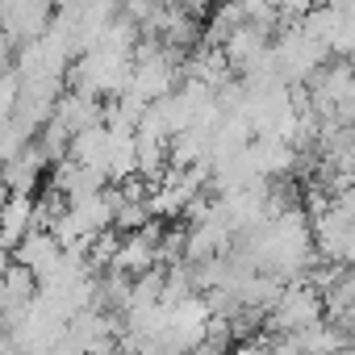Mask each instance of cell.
<instances>
[{
    "instance_id": "obj_6",
    "label": "cell",
    "mask_w": 355,
    "mask_h": 355,
    "mask_svg": "<svg viewBox=\"0 0 355 355\" xmlns=\"http://www.w3.org/2000/svg\"><path fill=\"white\" fill-rule=\"evenodd\" d=\"M155 268H159V226H146V230L121 239L117 259H113L109 272H121V276L138 280V276H146V272H155Z\"/></svg>"
},
{
    "instance_id": "obj_2",
    "label": "cell",
    "mask_w": 355,
    "mask_h": 355,
    "mask_svg": "<svg viewBox=\"0 0 355 355\" xmlns=\"http://www.w3.org/2000/svg\"><path fill=\"white\" fill-rule=\"evenodd\" d=\"M180 63V55L167 51L159 38H142L138 51H134V76H130V92L142 101V105H155L163 96L175 92V67Z\"/></svg>"
},
{
    "instance_id": "obj_4",
    "label": "cell",
    "mask_w": 355,
    "mask_h": 355,
    "mask_svg": "<svg viewBox=\"0 0 355 355\" xmlns=\"http://www.w3.org/2000/svg\"><path fill=\"white\" fill-rule=\"evenodd\" d=\"M322 309H326L322 293H318L309 280H301V284H288V288L280 293V301H276L272 313H268V326L280 330V334H301V330H309V326L322 322Z\"/></svg>"
},
{
    "instance_id": "obj_10",
    "label": "cell",
    "mask_w": 355,
    "mask_h": 355,
    "mask_svg": "<svg viewBox=\"0 0 355 355\" xmlns=\"http://www.w3.org/2000/svg\"><path fill=\"white\" fill-rule=\"evenodd\" d=\"M109 146H113V134H109L105 125H96V130H84V134L71 138L67 159L80 163V167H88V171H101V175H105V167H109ZM105 180H109V175H105Z\"/></svg>"
},
{
    "instance_id": "obj_3",
    "label": "cell",
    "mask_w": 355,
    "mask_h": 355,
    "mask_svg": "<svg viewBox=\"0 0 355 355\" xmlns=\"http://www.w3.org/2000/svg\"><path fill=\"white\" fill-rule=\"evenodd\" d=\"M326 46H318L313 38H305L301 34V26H293L288 34H280L276 42H272V71L293 88V84H313L318 80V71H322V63H326Z\"/></svg>"
},
{
    "instance_id": "obj_5",
    "label": "cell",
    "mask_w": 355,
    "mask_h": 355,
    "mask_svg": "<svg viewBox=\"0 0 355 355\" xmlns=\"http://www.w3.org/2000/svg\"><path fill=\"white\" fill-rule=\"evenodd\" d=\"M55 21V9L51 5H34V0H21V5H0V34L9 42H38Z\"/></svg>"
},
{
    "instance_id": "obj_8",
    "label": "cell",
    "mask_w": 355,
    "mask_h": 355,
    "mask_svg": "<svg viewBox=\"0 0 355 355\" xmlns=\"http://www.w3.org/2000/svg\"><path fill=\"white\" fill-rule=\"evenodd\" d=\"M247 155H251V163H255V171L263 180L268 175H288L293 163H297V146L284 142V138H251Z\"/></svg>"
},
{
    "instance_id": "obj_1",
    "label": "cell",
    "mask_w": 355,
    "mask_h": 355,
    "mask_svg": "<svg viewBox=\"0 0 355 355\" xmlns=\"http://www.w3.org/2000/svg\"><path fill=\"white\" fill-rule=\"evenodd\" d=\"M130 76H134V59L130 55H113V51H88L84 59H76L71 67V92L80 96H121L130 92Z\"/></svg>"
},
{
    "instance_id": "obj_7",
    "label": "cell",
    "mask_w": 355,
    "mask_h": 355,
    "mask_svg": "<svg viewBox=\"0 0 355 355\" xmlns=\"http://www.w3.org/2000/svg\"><path fill=\"white\" fill-rule=\"evenodd\" d=\"M51 121H59L71 138L76 134H84V130H96V125H105V109L92 101V96H80V92H63L59 96V105H55V117Z\"/></svg>"
},
{
    "instance_id": "obj_12",
    "label": "cell",
    "mask_w": 355,
    "mask_h": 355,
    "mask_svg": "<svg viewBox=\"0 0 355 355\" xmlns=\"http://www.w3.org/2000/svg\"><path fill=\"white\" fill-rule=\"evenodd\" d=\"M59 251H63V247L55 243V234H46V230H30V234L21 239V247L13 251V263H21L26 272H42Z\"/></svg>"
},
{
    "instance_id": "obj_14",
    "label": "cell",
    "mask_w": 355,
    "mask_h": 355,
    "mask_svg": "<svg viewBox=\"0 0 355 355\" xmlns=\"http://www.w3.org/2000/svg\"><path fill=\"white\" fill-rule=\"evenodd\" d=\"M113 226H121V234H138V230H146V226H150V209H146V201H121Z\"/></svg>"
},
{
    "instance_id": "obj_13",
    "label": "cell",
    "mask_w": 355,
    "mask_h": 355,
    "mask_svg": "<svg viewBox=\"0 0 355 355\" xmlns=\"http://www.w3.org/2000/svg\"><path fill=\"white\" fill-rule=\"evenodd\" d=\"M330 51L355 55V0L351 5H330Z\"/></svg>"
},
{
    "instance_id": "obj_11",
    "label": "cell",
    "mask_w": 355,
    "mask_h": 355,
    "mask_svg": "<svg viewBox=\"0 0 355 355\" xmlns=\"http://www.w3.org/2000/svg\"><path fill=\"white\" fill-rule=\"evenodd\" d=\"M293 338H297L301 355H343L347 351V330L334 326V322H318V326H309Z\"/></svg>"
},
{
    "instance_id": "obj_9",
    "label": "cell",
    "mask_w": 355,
    "mask_h": 355,
    "mask_svg": "<svg viewBox=\"0 0 355 355\" xmlns=\"http://www.w3.org/2000/svg\"><path fill=\"white\" fill-rule=\"evenodd\" d=\"M42 167H46V155L38 150V146H26L13 163H5L0 167V184H5V193H34V184H38V175H42Z\"/></svg>"
}]
</instances>
